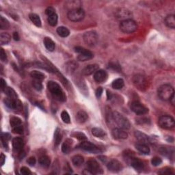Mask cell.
<instances>
[{"label":"cell","mask_w":175,"mask_h":175,"mask_svg":"<svg viewBox=\"0 0 175 175\" xmlns=\"http://www.w3.org/2000/svg\"><path fill=\"white\" fill-rule=\"evenodd\" d=\"M61 119H62V121L65 122V123H70V119L69 114H68L67 111H62V113H61Z\"/></svg>","instance_id":"obj_42"},{"label":"cell","mask_w":175,"mask_h":175,"mask_svg":"<svg viewBox=\"0 0 175 175\" xmlns=\"http://www.w3.org/2000/svg\"><path fill=\"white\" fill-rule=\"evenodd\" d=\"M160 127L164 129H171L174 127V120L170 116H163L160 117L158 121Z\"/></svg>","instance_id":"obj_6"},{"label":"cell","mask_w":175,"mask_h":175,"mask_svg":"<svg viewBox=\"0 0 175 175\" xmlns=\"http://www.w3.org/2000/svg\"><path fill=\"white\" fill-rule=\"evenodd\" d=\"M13 39H15V41H19V36L18 32H14L13 33Z\"/></svg>","instance_id":"obj_58"},{"label":"cell","mask_w":175,"mask_h":175,"mask_svg":"<svg viewBox=\"0 0 175 175\" xmlns=\"http://www.w3.org/2000/svg\"><path fill=\"white\" fill-rule=\"evenodd\" d=\"M62 140V134H61L60 129L57 128L54 133V141H55V146H58L60 144V142Z\"/></svg>","instance_id":"obj_35"},{"label":"cell","mask_w":175,"mask_h":175,"mask_svg":"<svg viewBox=\"0 0 175 175\" xmlns=\"http://www.w3.org/2000/svg\"><path fill=\"white\" fill-rule=\"evenodd\" d=\"M131 15V13H130L129 10H126V9H120L119 11L116 12V16L118 19H124V20H127L129 19V17H130Z\"/></svg>","instance_id":"obj_20"},{"label":"cell","mask_w":175,"mask_h":175,"mask_svg":"<svg viewBox=\"0 0 175 175\" xmlns=\"http://www.w3.org/2000/svg\"><path fill=\"white\" fill-rule=\"evenodd\" d=\"M107 94H108V99H111V98H112V94H111L110 92L109 91H107Z\"/></svg>","instance_id":"obj_59"},{"label":"cell","mask_w":175,"mask_h":175,"mask_svg":"<svg viewBox=\"0 0 175 175\" xmlns=\"http://www.w3.org/2000/svg\"><path fill=\"white\" fill-rule=\"evenodd\" d=\"M10 135L8 133H2L1 134V142L3 143V145L4 146V147H7L8 146V143L7 142L8 141V139H10Z\"/></svg>","instance_id":"obj_45"},{"label":"cell","mask_w":175,"mask_h":175,"mask_svg":"<svg viewBox=\"0 0 175 175\" xmlns=\"http://www.w3.org/2000/svg\"><path fill=\"white\" fill-rule=\"evenodd\" d=\"M29 17L30 19V20H31L32 22L34 23V24L37 26V27H41V18L39 17V16L36 15V14H34V13H31L30 15H29Z\"/></svg>","instance_id":"obj_27"},{"label":"cell","mask_w":175,"mask_h":175,"mask_svg":"<svg viewBox=\"0 0 175 175\" xmlns=\"http://www.w3.org/2000/svg\"><path fill=\"white\" fill-rule=\"evenodd\" d=\"M88 116L87 113L83 110H80L76 114V120L79 123H84L88 120Z\"/></svg>","instance_id":"obj_22"},{"label":"cell","mask_w":175,"mask_h":175,"mask_svg":"<svg viewBox=\"0 0 175 175\" xmlns=\"http://www.w3.org/2000/svg\"><path fill=\"white\" fill-rule=\"evenodd\" d=\"M71 142L69 139H67L65 142L62 144V151L65 154H68L70 152V148H71Z\"/></svg>","instance_id":"obj_36"},{"label":"cell","mask_w":175,"mask_h":175,"mask_svg":"<svg viewBox=\"0 0 175 175\" xmlns=\"http://www.w3.org/2000/svg\"><path fill=\"white\" fill-rule=\"evenodd\" d=\"M58 17L56 13L53 14V15H52L51 16H48L49 24L54 27V26H56L57 25V23H58Z\"/></svg>","instance_id":"obj_38"},{"label":"cell","mask_w":175,"mask_h":175,"mask_svg":"<svg viewBox=\"0 0 175 175\" xmlns=\"http://www.w3.org/2000/svg\"><path fill=\"white\" fill-rule=\"evenodd\" d=\"M7 86H6V82L4 81V79H1V90L2 91H4L5 90V89L6 88Z\"/></svg>","instance_id":"obj_55"},{"label":"cell","mask_w":175,"mask_h":175,"mask_svg":"<svg viewBox=\"0 0 175 175\" xmlns=\"http://www.w3.org/2000/svg\"><path fill=\"white\" fill-rule=\"evenodd\" d=\"M79 148H82V149L88 151V152L94 153H98L100 152V149H99L97 146L94 145V144L88 141L82 142L79 144Z\"/></svg>","instance_id":"obj_11"},{"label":"cell","mask_w":175,"mask_h":175,"mask_svg":"<svg viewBox=\"0 0 175 175\" xmlns=\"http://www.w3.org/2000/svg\"><path fill=\"white\" fill-rule=\"evenodd\" d=\"M164 23L167 27L172 29H174L175 27V16L174 15H168L165 18Z\"/></svg>","instance_id":"obj_23"},{"label":"cell","mask_w":175,"mask_h":175,"mask_svg":"<svg viewBox=\"0 0 175 175\" xmlns=\"http://www.w3.org/2000/svg\"><path fill=\"white\" fill-rule=\"evenodd\" d=\"M174 172L172 171V170L170 168H165L161 169L159 172H158V174H173Z\"/></svg>","instance_id":"obj_47"},{"label":"cell","mask_w":175,"mask_h":175,"mask_svg":"<svg viewBox=\"0 0 175 175\" xmlns=\"http://www.w3.org/2000/svg\"><path fill=\"white\" fill-rule=\"evenodd\" d=\"M72 135L73 137H75V138H77L78 140L79 141L84 142V141L87 140L86 135L82 133V132H75V133H73Z\"/></svg>","instance_id":"obj_41"},{"label":"cell","mask_w":175,"mask_h":175,"mask_svg":"<svg viewBox=\"0 0 175 175\" xmlns=\"http://www.w3.org/2000/svg\"><path fill=\"white\" fill-rule=\"evenodd\" d=\"M148 119H146V118H142V119H138V120H137V122H138V123H140V124H143L144 122H148Z\"/></svg>","instance_id":"obj_56"},{"label":"cell","mask_w":175,"mask_h":175,"mask_svg":"<svg viewBox=\"0 0 175 175\" xmlns=\"http://www.w3.org/2000/svg\"><path fill=\"white\" fill-rule=\"evenodd\" d=\"M36 160L35 159L34 157H30V158H28L27 160V163L30 165H31V166H34V165L36 164Z\"/></svg>","instance_id":"obj_53"},{"label":"cell","mask_w":175,"mask_h":175,"mask_svg":"<svg viewBox=\"0 0 175 175\" xmlns=\"http://www.w3.org/2000/svg\"><path fill=\"white\" fill-rule=\"evenodd\" d=\"M162 159H161L159 157H153L152 160H151V164L154 166H158L160 164H162Z\"/></svg>","instance_id":"obj_46"},{"label":"cell","mask_w":175,"mask_h":175,"mask_svg":"<svg viewBox=\"0 0 175 175\" xmlns=\"http://www.w3.org/2000/svg\"><path fill=\"white\" fill-rule=\"evenodd\" d=\"M105 114H106V120H107V122L109 125H112L114 122L113 120V116H112V112L111 111V109L109 107H106L105 110Z\"/></svg>","instance_id":"obj_31"},{"label":"cell","mask_w":175,"mask_h":175,"mask_svg":"<svg viewBox=\"0 0 175 175\" xmlns=\"http://www.w3.org/2000/svg\"><path fill=\"white\" fill-rule=\"evenodd\" d=\"M56 32L57 33H58L59 36L63 38L67 37L70 34V32L68 28H67L66 27H64V26H60V27L57 28Z\"/></svg>","instance_id":"obj_28"},{"label":"cell","mask_w":175,"mask_h":175,"mask_svg":"<svg viewBox=\"0 0 175 175\" xmlns=\"http://www.w3.org/2000/svg\"><path fill=\"white\" fill-rule=\"evenodd\" d=\"M129 164L131 165L133 168L137 170V171H142L144 170V163L142 162V161H141L138 158H136V157H129Z\"/></svg>","instance_id":"obj_14"},{"label":"cell","mask_w":175,"mask_h":175,"mask_svg":"<svg viewBox=\"0 0 175 175\" xmlns=\"http://www.w3.org/2000/svg\"><path fill=\"white\" fill-rule=\"evenodd\" d=\"M5 160H6V156L4 155L3 153L1 154V165H3L5 163Z\"/></svg>","instance_id":"obj_57"},{"label":"cell","mask_w":175,"mask_h":175,"mask_svg":"<svg viewBox=\"0 0 175 175\" xmlns=\"http://www.w3.org/2000/svg\"><path fill=\"white\" fill-rule=\"evenodd\" d=\"M44 44L45 46L46 49L49 51H53L56 48V44L49 37H45L44 39Z\"/></svg>","instance_id":"obj_21"},{"label":"cell","mask_w":175,"mask_h":175,"mask_svg":"<svg viewBox=\"0 0 175 175\" xmlns=\"http://www.w3.org/2000/svg\"><path fill=\"white\" fill-rule=\"evenodd\" d=\"M158 96L163 101H170L174 95V90L169 84H164L158 88Z\"/></svg>","instance_id":"obj_2"},{"label":"cell","mask_w":175,"mask_h":175,"mask_svg":"<svg viewBox=\"0 0 175 175\" xmlns=\"http://www.w3.org/2000/svg\"><path fill=\"white\" fill-rule=\"evenodd\" d=\"M81 5H82V3L81 1H68L66 2V6L71 7L70 10H75V9H77V8H80V6Z\"/></svg>","instance_id":"obj_37"},{"label":"cell","mask_w":175,"mask_h":175,"mask_svg":"<svg viewBox=\"0 0 175 175\" xmlns=\"http://www.w3.org/2000/svg\"><path fill=\"white\" fill-rule=\"evenodd\" d=\"M32 86L34 88V89H36L38 91H41L42 89V84L41 83V81H39V80H33Z\"/></svg>","instance_id":"obj_43"},{"label":"cell","mask_w":175,"mask_h":175,"mask_svg":"<svg viewBox=\"0 0 175 175\" xmlns=\"http://www.w3.org/2000/svg\"><path fill=\"white\" fill-rule=\"evenodd\" d=\"M119 27L122 32L126 33V34H131L136 31L138 25L136 21L129 19L122 21L120 23Z\"/></svg>","instance_id":"obj_4"},{"label":"cell","mask_w":175,"mask_h":175,"mask_svg":"<svg viewBox=\"0 0 175 175\" xmlns=\"http://www.w3.org/2000/svg\"><path fill=\"white\" fill-rule=\"evenodd\" d=\"M13 149L15 152L19 153L23 151V146H24V142H23V138L17 137L13 139Z\"/></svg>","instance_id":"obj_16"},{"label":"cell","mask_w":175,"mask_h":175,"mask_svg":"<svg viewBox=\"0 0 175 175\" xmlns=\"http://www.w3.org/2000/svg\"><path fill=\"white\" fill-rule=\"evenodd\" d=\"M92 133H93L94 136L99 138H103L106 136L105 132L103 129L97 128V127H95V128H93L92 129Z\"/></svg>","instance_id":"obj_29"},{"label":"cell","mask_w":175,"mask_h":175,"mask_svg":"<svg viewBox=\"0 0 175 175\" xmlns=\"http://www.w3.org/2000/svg\"><path fill=\"white\" fill-rule=\"evenodd\" d=\"M47 88L50 91L53 97L57 101H60V102H65L67 100V96L65 95V92L56 82L49 81L47 84Z\"/></svg>","instance_id":"obj_1"},{"label":"cell","mask_w":175,"mask_h":175,"mask_svg":"<svg viewBox=\"0 0 175 175\" xmlns=\"http://www.w3.org/2000/svg\"><path fill=\"white\" fill-rule=\"evenodd\" d=\"M10 126L13 128V127H15L16 126H19V125H21V120L19 118L13 116L12 117L10 120Z\"/></svg>","instance_id":"obj_40"},{"label":"cell","mask_w":175,"mask_h":175,"mask_svg":"<svg viewBox=\"0 0 175 175\" xmlns=\"http://www.w3.org/2000/svg\"><path fill=\"white\" fill-rule=\"evenodd\" d=\"M67 17L73 22H78L84 19L85 17V12L82 8H77L68 12Z\"/></svg>","instance_id":"obj_5"},{"label":"cell","mask_w":175,"mask_h":175,"mask_svg":"<svg viewBox=\"0 0 175 175\" xmlns=\"http://www.w3.org/2000/svg\"><path fill=\"white\" fill-rule=\"evenodd\" d=\"M112 136L117 139H125L128 137V134L124 129L121 128H114L112 130Z\"/></svg>","instance_id":"obj_15"},{"label":"cell","mask_w":175,"mask_h":175,"mask_svg":"<svg viewBox=\"0 0 175 175\" xmlns=\"http://www.w3.org/2000/svg\"><path fill=\"white\" fill-rule=\"evenodd\" d=\"M84 41L87 45L93 47L98 42L99 36L96 32L94 31H90L85 33L83 36Z\"/></svg>","instance_id":"obj_7"},{"label":"cell","mask_w":175,"mask_h":175,"mask_svg":"<svg viewBox=\"0 0 175 175\" xmlns=\"http://www.w3.org/2000/svg\"><path fill=\"white\" fill-rule=\"evenodd\" d=\"M103 93V88L101 87H99L96 90V96L97 98H100Z\"/></svg>","instance_id":"obj_54"},{"label":"cell","mask_w":175,"mask_h":175,"mask_svg":"<svg viewBox=\"0 0 175 175\" xmlns=\"http://www.w3.org/2000/svg\"><path fill=\"white\" fill-rule=\"evenodd\" d=\"M15 100V99H13L9 98V97H7L4 99V103L6 104V105L7 106V107H8L9 108H10V109H13Z\"/></svg>","instance_id":"obj_44"},{"label":"cell","mask_w":175,"mask_h":175,"mask_svg":"<svg viewBox=\"0 0 175 175\" xmlns=\"http://www.w3.org/2000/svg\"><path fill=\"white\" fill-rule=\"evenodd\" d=\"M75 51L79 53L77 59L79 61L84 62V61L89 60L93 58V53L91 51L87 50V49L83 48L82 47H75Z\"/></svg>","instance_id":"obj_8"},{"label":"cell","mask_w":175,"mask_h":175,"mask_svg":"<svg viewBox=\"0 0 175 175\" xmlns=\"http://www.w3.org/2000/svg\"><path fill=\"white\" fill-rule=\"evenodd\" d=\"M133 84H135L138 88L141 90H144L146 88V79L144 76L141 75H135L133 78Z\"/></svg>","instance_id":"obj_12"},{"label":"cell","mask_w":175,"mask_h":175,"mask_svg":"<svg viewBox=\"0 0 175 175\" xmlns=\"http://www.w3.org/2000/svg\"><path fill=\"white\" fill-rule=\"evenodd\" d=\"M0 59L2 62H6L7 60V56L6 52L4 51V49H1V52H0Z\"/></svg>","instance_id":"obj_52"},{"label":"cell","mask_w":175,"mask_h":175,"mask_svg":"<svg viewBox=\"0 0 175 175\" xmlns=\"http://www.w3.org/2000/svg\"><path fill=\"white\" fill-rule=\"evenodd\" d=\"M4 92L5 93L8 97L13 99H17V94H16V92L14 90V89L12 88L7 87Z\"/></svg>","instance_id":"obj_33"},{"label":"cell","mask_w":175,"mask_h":175,"mask_svg":"<svg viewBox=\"0 0 175 175\" xmlns=\"http://www.w3.org/2000/svg\"><path fill=\"white\" fill-rule=\"evenodd\" d=\"M13 132L16 134H23V127L22 125H19L13 128Z\"/></svg>","instance_id":"obj_48"},{"label":"cell","mask_w":175,"mask_h":175,"mask_svg":"<svg viewBox=\"0 0 175 175\" xmlns=\"http://www.w3.org/2000/svg\"><path fill=\"white\" fill-rule=\"evenodd\" d=\"M10 27V23L6 19L4 18L3 16L0 17V27L2 30H6Z\"/></svg>","instance_id":"obj_39"},{"label":"cell","mask_w":175,"mask_h":175,"mask_svg":"<svg viewBox=\"0 0 175 175\" xmlns=\"http://www.w3.org/2000/svg\"><path fill=\"white\" fill-rule=\"evenodd\" d=\"M113 120L115 124H116L119 128L122 129H129L131 127V123L129 120L125 117L123 115L118 112H113Z\"/></svg>","instance_id":"obj_3"},{"label":"cell","mask_w":175,"mask_h":175,"mask_svg":"<svg viewBox=\"0 0 175 175\" xmlns=\"http://www.w3.org/2000/svg\"><path fill=\"white\" fill-rule=\"evenodd\" d=\"M134 135L136 138L139 142V143L147 144L151 142L150 138L145 133H142V132L139 131H136L134 133Z\"/></svg>","instance_id":"obj_17"},{"label":"cell","mask_w":175,"mask_h":175,"mask_svg":"<svg viewBox=\"0 0 175 175\" xmlns=\"http://www.w3.org/2000/svg\"><path fill=\"white\" fill-rule=\"evenodd\" d=\"M11 40L10 35L6 32H2L0 35V43L1 45H4V44H7L9 43Z\"/></svg>","instance_id":"obj_26"},{"label":"cell","mask_w":175,"mask_h":175,"mask_svg":"<svg viewBox=\"0 0 175 175\" xmlns=\"http://www.w3.org/2000/svg\"><path fill=\"white\" fill-rule=\"evenodd\" d=\"M125 86V82L121 78L115 79L112 83V88L116 90H120Z\"/></svg>","instance_id":"obj_30"},{"label":"cell","mask_w":175,"mask_h":175,"mask_svg":"<svg viewBox=\"0 0 175 175\" xmlns=\"http://www.w3.org/2000/svg\"><path fill=\"white\" fill-rule=\"evenodd\" d=\"M39 162L40 165H41L42 167L44 168H48L49 165H50L51 164L50 158H49L48 156H46V155L41 156V157L39 158Z\"/></svg>","instance_id":"obj_24"},{"label":"cell","mask_w":175,"mask_h":175,"mask_svg":"<svg viewBox=\"0 0 175 175\" xmlns=\"http://www.w3.org/2000/svg\"><path fill=\"white\" fill-rule=\"evenodd\" d=\"M136 148L139 152L143 153V154L148 155L150 153V148L145 144H142V143L136 144Z\"/></svg>","instance_id":"obj_25"},{"label":"cell","mask_w":175,"mask_h":175,"mask_svg":"<svg viewBox=\"0 0 175 175\" xmlns=\"http://www.w3.org/2000/svg\"><path fill=\"white\" fill-rule=\"evenodd\" d=\"M108 74L105 70H98L97 71L94 73V79L97 83H103L107 79Z\"/></svg>","instance_id":"obj_18"},{"label":"cell","mask_w":175,"mask_h":175,"mask_svg":"<svg viewBox=\"0 0 175 175\" xmlns=\"http://www.w3.org/2000/svg\"><path fill=\"white\" fill-rule=\"evenodd\" d=\"M131 110L137 115H144L148 112V109L138 101H134L131 103Z\"/></svg>","instance_id":"obj_10"},{"label":"cell","mask_w":175,"mask_h":175,"mask_svg":"<svg viewBox=\"0 0 175 175\" xmlns=\"http://www.w3.org/2000/svg\"><path fill=\"white\" fill-rule=\"evenodd\" d=\"M21 173L24 175H29L32 174L31 170L27 167H22L21 168Z\"/></svg>","instance_id":"obj_51"},{"label":"cell","mask_w":175,"mask_h":175,"mask_svg":"<svg viewBox=\"0 0 175 175\" xmlns=\"http://www.w3.org/2000/svg\"><path fill=\"white\" fill-rule=\"evenodd\" d=\"M84 159L81 155H75L72 158V162L75 166H80L84 164Z\"/></svg>","instance_id":"obj_32"},{"label":"cell","mask_w":175,"mask_h":175,"mask_svg":"<svg viewBox=\"0 0 175 175\" xmlns=\"http://www.w3.org/2000/svg\"><path fill=\"white\" fill-rule=\"evenodd\" d=\"M30 75H31L32 78H34V79L39 80V81H42L44 79V77H45L43 73L38 71V70H33L30 73Z\"/></svg>","instance_id":"obj_34"},{"label":"cell","mask_w":175,"mask_h":175,"mask_svg":"<svg viewBox=\"0 0 175 175\" xmlns=\"http://www.w3.org/2000/svg\"><path fill=\"white\" fill-rule=\"evenodd\" d=\"M99 67L98 65L93 64V65H89L86 66L82 70V74L84 75H90L93 73L97 71Z\"/></svg>","instance_id":"obj_19"},{"label":"cell","mask_w":175,"mask_h":175,"mask_svg":"<svg viewBox=\"0 0 175 175\" xmlns=\"http://www.w3.org/2000/svg\"><path fill=\"white\" fill-rule=\"evenodd\" d=\"M45 13L46 15L49 16L53 15V14H55L56 10L53 7H48V8H47V9L45 10Z\"/></svg>","instance_id":"obj_50"},{"label":"cell","mask_w":175,"mask_h":175,"mask_svg":"<svg viewBox=\"0 0 175 175\" xmlns=\"http://www.w3.org/2000/svg\"><path fill=\"white\" fill-rule=\"evenodd\" d=\"M87 168L93 174H102L103 170L99 163L94 159H90L87 162Z\"/></svg>","instance_id":"obj_9"},{"label":"cell","mask_w":175,"mask_h":175,"mask_svg":"<svg viewBox=\"0 0 175 175\" xmlns=\"http://www.w3.org/2000/svg\"><path fill=\"white\" fill-rule=\"evenodd\" d=\"M108 169L112 172H120L122 169L121 163L116 159H112L108 163Z\"/></svg>","instance_id":"obj_13"},{"label":"cell","mask_w":175,"mask_h":175,"mask_svg":"<svg viewBox=\"0 0 175 175\" xmlns=\"http://www.w3.org/2000/svg\"><path fill=\"white\" fill-rule=\"evenodd\" d=\"M14 110H21L22 109V103L20 100L16 99L15 100V103H14Z\"/></svg>","instance_id":"obj_49"}]
</instances>
